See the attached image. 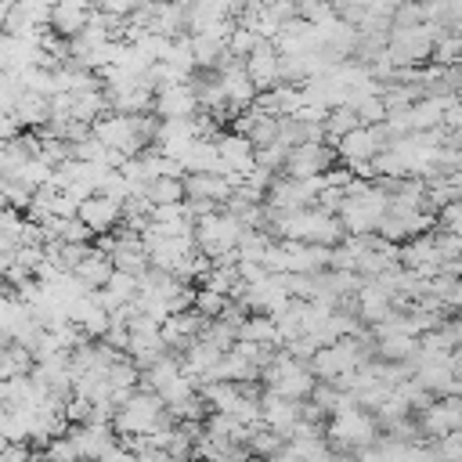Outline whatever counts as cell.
Instances as JSON below:
<instances>
[{
	"label": "cell",
	"mask_w": 462,
	"mask_h": 462,
	"mask_svg": "<svg viewBox=\"0 0 462 462\" xmlns=\"http://www.w3.org/2000/svg\"><path fill=\"white\" fill-rule=\"evenodd\" d=\"M379 433H383V426H379L375 411H368L361 404L332 415L328 426H325V437H328L332 451H343V455H357L365 448H375L379 444Z\"/></svg>",
	"instance_id": "1"
},
{
	"label": "cell",
	"mask_w": 462,
	"mask_h": 462,
	"mask_svg": "<svg viewBox=\"0 0 462 462\" xmlns=\"http://www.w3.org/2000/svg\"><path fill=\"white\" fill-rule=\"evenodd\" d=\"M260 386L263 390H274L282 397H292V401H307L318 386V375L310 372L307 361L292 357L285 346H278V354L271 357V365L260 372Z\"/></svg>",
	"instance_id": "2"
},
{
	"label": "cell",
	"mask_w": 462,
	"mask_h": 462,
	"mask_svg": "<svg viewBox=\"0 0 462 462\" xmlns=\"http://www.w3.org/2000/svg\"><path fill=\"white\" fill-rule=\"evenodd\" d=\"M162 419H166V401H162L155 390L137 386V390L116 408L112 426H116L119 437H123V433H152Z\"/></svg>",
	"instance_id": "3"
},
{
	"label": "cell",
	"mask_w": 462,
	"mask_h": 462,
	"mask_svg": "<svg viewBox=\"0 0 462 462\" xmlns=\"http://www.w3.org/2000/svg\"><path fill=\"white\" fill-rule=\"evenodd\" d=\"M242 235H245V224L231 213V209H217V213H209V217H202L199 224H195V238H199V249L206 253V256H224V253H235L238 249V242H242Z\"/></svg>",
	"instance_id": "4"
},
{
	"label": "cell",
	"mask_w": 462,
	"mask_h": 462,
	"mask_svg": "<svg viewBox=\"0 0 462 462\" xmlns=\"http://www.w3.org/2000/svg\"><path fill=\"white\" fill-rule=\"evenodd\" d=\"M390 144H393V137H390L386 123H375V126H357L346 137H339L336 152H339V162L354 166V162H375V155L386 152Z\"/></svg>",
	"instance_id": "5"
},
{
	"label": "cell",
	"mask_w": 462,
	"mask_h": 462,
	"mask_svg": "<svg viewBox=\"0 0 462 462\" xmlns=\"http://www.w3.org/2000/svg\"><path fill=\"white\" fill-rule=\"evenodd\" d=\"M339 162V152H336V144H328V141H303V144H296L292 152H289V162H285V177H318V173H325V170H332Z\"/></svg>",
	"instance_id": "6"
},
{
	"label": "cell",
	"mask_w": 462,
	"mask_h": 462,
	"mask_svg": "<svg viewBox=\"0 0 462 462\" xmlns=\"http://www.w3.org/2000/svg\"><path fill=\"white\" fill-rule=\"evenodd\" d=\"M159 119H177V116H199L202 101H199V87L195 79H180V83H166L155 87V108Z\"/></svg>",
	"instance_id": "7"
},
{
	"label": "cell",
	"mask_w": 462,
	"mask_h": 462,
	"mask_svg": "<svg viewBox=\"0 0 462 462\" xmlns=\"http://www.w3.org/2000/svg\"><path fill=\"white\" fill-rule=\"evenodd\" d=\"M260 411H263V426L289 440L292 426L303 419V401H292V397H282L274 390H263L260 393Z\"/></svg>",
	"instance_id": "8"
},
{
	"label": "cell",
	"mask_w": 462,
	"mask_h": 462,
	"mask_svg": "<svg viewBox=\"0 0 462 462\" xmlns=\"http://www.w3.org/2000/svg\"><path fill=\"white\" fill-rule=\"evenodd\" d=\"M217 148H220V159H224V170H220L224 177H245L256 166V144L238 130L220 134Z\"/></svg>",
	"instance_id": "9"
},
{
	"label": "cell",
	"mask_w": 462,
	"mask_h": 462,
	"mask_svg": "<svg viewBox=\"0 0 462 462\" xmlns=\"http://www.w3.org/2000/svg\"><path fill=\"white\" fill-rule=\"evenodd\" d=\"M354 310H357V318H361L365 325H379V321L393 318L397 300L383 289V282H379V278H365V285H361V289H357V296H354Z\"/></svg>",
	"instance_id": "10"
},
{
	"label": "cell",
	"mask_w": 462,
	"mask_h": 462,
	"mask_svg": "<svg viewBox=\"0 0 462 462\" xmlns=\"http://www.w3.org/2000/svg\"><path fill=\"white\" fill-rule=\"evenodd\" d=\"M245 72L256 83V90H271L282 83V51L274 47V40H263L249 58H245Z\"/></svg>",
	"instance_id": "11"
},
{
	"label": "cell",
	"mask_w": 462,
	"mask_h": 462,
	"mask_svg": "<svg viewBox=\"0 0 462 462\" xmlns=\"http://www.w3.org/2000/svg\"><path fill=\"white\" fill-rule=\"evenodd\" d=\"M79 217L90 224L94 235H108V231H119L123 227V202L112 199V195H90L79 202Z\"/></svg>",
	"instance_id": "12"
},
{
	"label": "cell",
	"mask_w": 462,
	"mask_h": 462,
	"mask_svg": "<svg viewBox=\"0 0 462 462\" xmlns=\"http://www.w3.org/2000/svg\"><path fill=\"white\" fill-rule=\"evenodd\" d=\"M242 177H224V173H188L184 184H188V199H206V202H217V206H227V199L235 195Z\"/></svg>",
	"instance_id": "13"
},
{
	"label": "cell",
	"mask_w": 462,
	"mask_h": 462,
	"mask_svg": "<svg viewBox=\"0 0 462 462\" xmlns=\"http://www.w3.org/2000/svg\"><path fill=\"white\" fill-rule=\"evenodd\" d=\"M72 271H76V274H79V278L97 292V289H105V285H108V278L116 274V260H112V253H105V249H97V245H94V249H90V253H87Z\"/></svg>",
	"instance_id": "14"
},
{
	"label": "cell",
	"mask_w": 462,
	"mask_h": 462,
	"mask_svg": "<svg viewBox=\"0 0 462 462\" xmlns=\"http://www.w3.org/2000/svg\"><path fill=\"white\" fill-rule=\"evenodd\" d=\"M90 14H94L90 7H79V4L58 0V4H54V11H51V29L72 40L76 32H83V29L90 25Z\"/></svg>",
	"instance_id": "15"
},
{
	"label": "cell",
	"mask_w": 462,
	"mask_h": 462,
	"mask_svg": "<svg viewBox=\"0 0 462 462\" xmlns=\"http://www.w3.org/2000/svg\"><path fill=\"white\" fill-rule=\"evenodd\" d=\"M11 112L22 119L25 130H43L51 123V97L47 94H36V90H25Z\"/></svg>",
	"instance_id": "16"
},
{
	"label": "cell",
	"mask_w": 462,
	"mask_h": 462,
	"mask_svg": "<svg viewBox=\"0 0 462 462\" xmlns=\"http://www.w3.org/2000/svg\"><path fill=\"white\" fill-rule=\"evenodd\" d=\"M36 368V357L29 346L14 343V339H4V350H0V379H14V375H32Z\"/></svg>",
	"instance_id": "17"
},
{
	"label": "cell",
	"mask_w": 462,
	"mask_h": 462,
	"mask_svg": "<svg viewBox=\"0 0 462 462\" xmlns=\"http://www.w3.org/2000/svg\"><path fill=\"white\" fill-rule=\"evenodd\" d=\"M238 339H253V343L282 346V332H278L274 314H245V321L238 325Z\"/></svg>",
	"instance_id": "18"
},
{
	"label": "cell",
	"mask_w": 462,
	"mask_h": 462,
	"mask_svg": "<svg viewBox=\"0 0 462 462\" xmlns=\"http://www.w3.org/2000/svg\"><path fill=\"white\" fill-rule=\"evenodd\" d=\"M144 199L152 206H173V202L188 199V184H184V177H155V180H148Z\"/></svg>",
	"instance_id": "19"
},
{
	"label": "cell",
	"mask_w": 462,
	"mask_h": 462,
	"mask_svg": "<svg viewBox=\"0 0 462 462\" xmlns=\"http://www.w3.org/2000/svg\"><path fill=\"white\" fill-rule=\"evenodd\" d=\"M357 126H365L361 116H357L350 105H339V108H332V112L325 116V141H328V144H339V137H346V134L357 130Z\"/></svg>",
	"instance_id": "20"
},
{
	"label": "cell",
	"mask_w": 462,
	"mask_h": 462,
	"mask_svg": "<svg viewBox=\"0 0 462 462\" xmlns=\"http://www.w3.org/2000/svg\"><path fill=\"white\" fill-rule=\"evenodd\" d=\"M260 43H263V36L253 25H245V22H235V29L227 32V54L238 58V61H245Z\"/></svg>",
	"instance_id": "21"
},
{
	"label": "cell",
	"mask_w": 462,
	"mask_h": 462,
	"mask_svg": "<svg viewBox=\"0 0 462 462\" xmlns=\"http://www.w3.org/2000/svg\"><path fill=\"white\" fill-rule=\"evenodd\" d=\"M433 65H444V69L462 65V32L444 29L437 36V43H433Z\"/></svg>",
	"instance_id": "22"
},
{
	"label": "cell",
	"mask_w": 462,
	"mask_h": 462,
	"mask_svg": "<svg viewBox=\"0 0 462 462\" xmlns=\"http://www.w3.org/2000/svg\"><path fill=\"white\" fill-rule=\"evenodd\" d=\"M426 448H430V462H462V430L426 440Z\"/></svg>",
	"instance_id": "23"
},
{
	"label": "cell",
	"mask_w": 462,
	"mask_h": 462,
	"mask_svg": "<svg viewBox=\"0 0 462 462\" xmlns=\"http://www.w3.org/2000/svg\"><path fill=\"white\" fill-rule=\"evenodd\" d=\"M0 195H4V202H7V206H14V209L29 213L36 188H29V184H25V180H18V177H0Z\"/></svg>",
	"instance_id": "24"
},
{
	"label": "cell",
	"mask_w": 462,
	"mask_h": 462,
	"mask_svg": "<svg viewBox=\"0 0 462 462\" xmlns=\"http://www.w3.org/2000/svg\"><path fill=\"white\" fill-rule=\"evenodd\" d=\"M282 448H285V437H278V433L267 430V426H256L253 437H249V451H253L256 458H274Z\"/></svg>",
	"instance_id": "25"
},
{
	"label": "cell",
	"mask_w": 462,
	"mask_h": 462,
	"mask_svg": "<svg viewBox=\"0 0 462 462\" xmlns=\"http://www.w3.org/2000/svg\"><path fill=\"white\" fill-rule=\"evenodd\" d=\"M195 307H199L206 318H220V314L231 307V296H224V292H217V289H209V285H199V289H195Z\"/></svg>",
	"instance_id": "26"
},
{
	"label": "cell",
	"mask_w": 462,
	"mask_h": 462,
	"mask_svg": "<svg viewBox=\"0 0 462 462\" xmlns=\"http://www.w3.org/2000/svg\"><path fill=\"white\" fill-rule=\"evenodd\" d=\"M289 144H282V141H274V144H263V148H256V162L260 166H267V170H274V173H282L285 170V162H289Z\"/></svg>",
	"instance_id": "27"
},
{
	"label": "cell",
	"mask_w": 462,
	"mask_h": 462,
	"mask_svg": "<svg viewBox=\"0 0 462 462\" xmlns=\"http://www.w3.org/2000/svg\"><path fill=\"white\" fill-rule=\"evenodd\" d=\"M65 415H69V426H83V422L94 419V401L83 397V393H72V397L65 401Z\"/></svg>",
	"instance_id": "28"
},
{
	"label": "cell",
	"mask_w": 462,
	"mask_h": 462,
	"mask_svg": "<svg viewBox=\"0 0 462 462\" xmlns=\"http://www.w3.org/2000/svg\"><path fill=\"white\" fill-rule=\"evenodd\" d=\"M357 180V173L346 166V162H339V166H332V170H325V184L328 188H343V191H350V184Z\"/></svg>",
	"instance_id": "29"
},
{
	"label": "cell",
	"mask_w": 462,
	"mask_h": 462,
	"mask_svg": "<svg viewBox=\"0 0 462 462\" xmlns=\"http://www.w3.org/2000/svg\"><path fill=\"white\" fill-rule=\"evenodd\" d=\"M0 462H36V451L29 448V440H14V444H4Z\"/></svg>",
	"instance_id": "30"
},
{
	"label": "cell",
	"mask_w": 462,
	"mask_h": 462,
	"mask_svg": "<svg viewBox=\"0 0 462 462\" xmlns=\"http://www.w3.org/2000/svg\"><path fill=\"white\" fill-rule=\"evenodd\" d=\"M141 4H144V0H101V11H112V14H119V18H130Z\"/></svg>",
	"instance_id": "31"
},
{
	"label": "cell",
	"mask_w": 462,
	"mask_h": 462,
	"mask_svg": "<svg viewBox=\"0 0 462 462\" xmlns=\"http://www.w3.org/2000/svg\"><path fill=\"white\" fill-rule=\"evenodd\" d=\"M451 25H455V32H462V18H455V22H451Z\"/></svg>",
	"instance_id": "32"
},
{
	"label": "cell",
	"mask_w": 462,
	"mask_h": 462,
	"mask_svg": "<svg viewBox=\"0 0 462 462\" xmlns=\"http://www.w3.org/2000/svg\"><path fill=\"white\" fill-rule=\"evenodd\" d=\"M148 4H170V0H148Z\"/></svg>",
	"instance_id": "33"
}]
</instances>
